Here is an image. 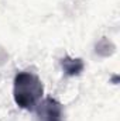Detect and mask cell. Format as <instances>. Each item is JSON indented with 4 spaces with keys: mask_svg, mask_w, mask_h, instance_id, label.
<instances>
[{
    "mask_svg": "<svg viewBox=\"0 0 120 121\" xmlns=\"http://www.w3.org/2000/svg\"><path fill=\"white\" fill-rule=\"evenodd\" d=\"M44 94V86L40 78L31 72H18L14 76L13 97L23 110H34Z\"/></svg>",
    "mask_w": 120,
    "mask_h": 121,
    "instance_id": "1",
    "label": "cell"
},
{
    "mask_svg": "<svg viewBox=\"0 0 120 121\" xmlns=\"http://www.w3.org/2000/svg\"><path fill=\"white\" fill-rule=\"evenodd\" d=\"M37 114L40 121H64L62 120V106L58 100L47 97L41 104H38Z\"/></svg>",
    "mask_w": 120,
    "mask_h": 121,
    "instance_id": "2",
    "label": "cell"
},
{
    "mask_svg": "<svg viewBox=\"0 0 120 121\" xmlns=\"http://www.w3.org/2000/svg\"><path fill=\"white\" fill-rule=\"evenodd\" d=\"M61 68L65 72V75L68 76H78L83 68L85 63L81 58H71V56H64L61 59Z\"/></svg>",
    "mask_w": 120,
    "mask_h": 121,
    "instance_id": "3",
    "label": "cell"
}]
</instances>
